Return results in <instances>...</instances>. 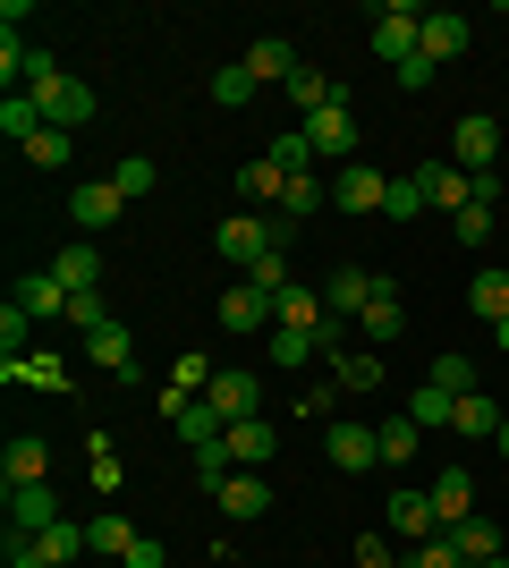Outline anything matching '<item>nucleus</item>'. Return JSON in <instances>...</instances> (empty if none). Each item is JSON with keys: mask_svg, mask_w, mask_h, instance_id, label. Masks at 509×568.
I'll return each instance as SVG.
<instances>
[{"mask_svg": "<svg viewBox=\"0 0 509 568\" xmlns=\"http://www.w3.org/2000/svg\"><path fill=\"white\" fill-rule=\"evenodd\" d=\"M416 43H425V9H408V0H383V9H374V60L408 69Z\"/></svg>", "mask_w": 509, "mask_h": 568, "instance_id": "obj_1", "label": "nucleus"}, {"mask_svg": "<svg viewBox=\"0 0 509 568\" xmlns=\"http://www.w3.org/2000/svg\"><path fill=\"white\" fill-rule=\"evenodd\" d=\"M323 458H332L339 475H365V467H383V433L357 425V416H332V433H323Z\"/></svg>", "mask_w": 509, "mask_h": 568, "instance_id": "obj_2", "label": "nucleus"}, {"mask_svg": "<svg viewBox=\"0 0 509 568\" xmlns=\"http://www.w3.org/2000/svg\"><path fill=\"white\" fill-rule=\"evenodd\" d=\"M204 407H213L221 425H246V416H264V382L246 374V365H221L213 390H204Z\"/></svg>", "mask_w": 509, "mask_h": 568, "instance_id": "obj_3", "label": "nucleus"}, {"mask_svg": "<svg viewBox=\"0 0 509 568\" xmlns=\"http://www.w3.org/2000/svg\"><path fill=\"white\" fill-rule=\"evenodd\" d=\"M297 128H306V144H315V162H357V111H348V102H332V111H315V119H297Z\"/></svg>", "mask_w": 509, "mask_h": 568, "instance_id": "obj_4", "label": "nucleus"}, {"mask_svg": "<svg viewBox=\"0 0 509 568\" xmlns=\"http://www.w3.org/2000/svg\"><path fill=\"white\" fill-rule=\"evenodd\" d=\"M450 162H459V170H492V162H501V119L467 111L459 128H450Z\"/></svg>", "mask_w": 509, "mask_h": 568, "instance_id": "obj_5", "label": "nucleus"}, {"mask_svg": "<svg viewBox=\"0 0 509 568\" xmlns=\"http://www.w3.org/2000/svg\"><path fill=\"white\" fill-rule=\"evenodd\" d=\"M43 128H60V136H77V128H85V119H94V85H85V77H60V85H43Z\"/></svg>", "mask_w": 509, "mask_h": 568, "instance_id": "obj_6", "label": "nucleus"}, {"mask_svg": "<svg viewBox=\"0 0 509 568\" xmlns=\"http://www.w3.org/2000/svg\"><path fill=\"white\" fill-rule=\"evenodd\" d=\"M383 195H390V179H383L374 162H348V170L332 179V204H339L348 221H357V213H383Z\"/></svg>", "mask_w": 509, "mask_h": 568, "instance_id": "obj_7", "label": "nucleus"}, {"mask_svg": "<svg viewBox=\"0 0 509 568\" xmlns=\"http://www.w3.org/2000/svg\"><path fill=\"white\" fill-rule=\"evenodd\" d=\"M416 179H425V204H434V213H450V221L476 204V170H459V162H425Z\"/></svg>", "mask_w": 509, "mask_h": 568, "instance_id": "obj_8", "label": "nucleus"}, {"mask_svg": "<svg viewBox=\"0 0 509 568\" xmlns=\"http://www.w3.org/2000/svg\"><path fill=\"white\" fill-rule=\"evenodd\" d=\"M467 43H476V26L459 18V9H425V60H434V69H450V60H467Z\"/></svg>", "mask_w": 509, "mask_h": 568, "instance_id": "obj_9", "label": "nucleus"}, {"mask_svg": "<svg viewBox=\"0 0 509 568\" xmlns=\"http://www.w3.org/2000/svg\"><path fill=\"white\" fill-rule=\"evenodd\" d=\"M272 246H281L272 221H255V213H230V221H221V255L238 263V272H255V255H272Z\"/></svg>", "mask_w": 509, "mask_h": 568, "instance_id": "obj_10", "label": "nucleus"}, {"mask_svg": "<svg viewBox=\"0 0 509 568\" xmlns=\"http://www.w3.org/2000/svg\"><path fill=\"white\" fill-rule=\"evenodd\" d=\"M85 365H102L111 382H136L145 365H136V339H128V323H102V332H85Z\"/></svg>", "mask_w": 509, "mask_h": 568, "instance_id": "obj_11", "label": "nucleus"}, {"mask_svg": "<svg viewBox=\"0 0 509 568\" xmlns=\"http://www.w3.org/2000/svg\"><path fill=\"white\" fill-rule=\"evenodd\" d=\"M374 297H383V272H365V263H339L332 288H323V306H332L339 323H348V314H365Z\"/></svg>", "mask_w": 509, "mask_h": 568, "instance_id": "obj_12", "label": "nucleus"}, {"mask_svg": "<svg viewBox=\"0 0 509 568\" xmlns=\"http://www.w3.org/2000/svg\"><path fill=\"white\" fill-rule=\"evenodd\" d=\"M383 526L399 535V544H434V535H441V518H434V493H390Z\"/></svg>", "mask_w": 509, "mask_h": 568, "instance_id": "obj_13", "label": "nucleus"}, {"mask_svg": "<svg viewBox=\"0 0 509 568\" xmlns=\"http://www.w3.org/2000/svg\"><path fill=\"white\" fill-rule=\"evenodd\" d=\"M162 416L179 425V442H187V450H204V442H221V433H230V425L213 416V407H204V399H187V390H162Z\"/></svg>", "mask_w": 509, "mask_h": 568, "instance_id": "obj_14", "label": "nucleus"}, {"mask_svg": "<svg viewBox=\"0 0 509 568\" xmlns=\"http://www.w3.org/2000/svg\"><path fill=\"white\" fill-rule=\"evenodd\" d=\"M69 213H77V230H111V221L128 213V195L111 187V179H77V195H69Z\"/></svg>", "mask_w": 509, "mask_h": 568, "instance_id": "obj_15", "label": "nucleus"}, {"mask_svg": "<svg viewBox=\"0 0 509 568\" xmlns=\"http://www.w3.org/2000/svg\"><path fill=\"white\" fill-rule=\"evenodd\" d=\"M0 484L18 493V484H51V450H43V433H18L9 450H0Z\"/></svg>", "mask_w": 509, "mask_h": 568, "instance_id": "obj_16", "label": "nucleus"}, {"mask_svg": "<svg viewBox=\"0 0 509 568\" xmlns=\"http://www.w3.org/2000/svg\"><path fill=\"white\" fill-rule=\"evenodd\" d=\"M43 526H60V493L51 484H18L9 493V535H43Z\"/></svg>", "mask_w": 509, "mask_h": 568, "instance_id": "obj_17", "label": "nucleus"}, {"mask_svg": "<svg viewBox=\"0 0 509 568\" xmlns=\"http://www.w3.org/2000/svg\"><path fill=\"white\" fill-rule=\"evenodd\" d=\"M264 323H272V297L255 281H230V288H221V332H264Z\"/></svg>", "mask_w": 509, "mask_h": 568, "instance_id": "obj_18", "label": "nucleus"}, {"mask_svg": "<svg viewBox=\"0 0 509 568\" xmlns=\"http://www.w3.org/2000/svg\"><path fill=\"white\" fill-rule=\"evenodd\" d=\"M213 500H221V518H264V509H272V484H264V467H238Z\"/></svg>", "mask_w": 509, "mask_h": 568, "instance_id": "obj_19", "label": "nucleus"}, {"mask_svg": "<svg viewBox=\"0 0 509 568\" xmlns=\"http://www.w3.org/2000/svg\"><path fill=\"white\" fill-rule=\"evenodd\" d=\"M51 281L69 288V297H94V288H102V255L77 237V246H60V255H51Z\"/></svg>", "mask_w": 509, "mask_h": 568, "instance_id": "obj_20", "label": "nucleus"}, {"mask_svg": "<svg viewBox=\"0 0 509 568\" xmlns=\"http://www.w3.org/2000/svg\"><path fill=\"white\" fill-rule=\"evenodd\" d=\"M221 442H230V458H238V467H272V450H281V425H272V416H246V425H230Z\"/></svg>", "mask_w": 509, "mask_h": 568, "instance_id": "obj_21", "label": "nucleus"}, {"mask_svg": "<svg viewBox=\"0 0 509 568\" xmlns=\"http://www.w3.org/2000/svg\"><path fill=\"white\" fill-rule=\"evenodd\" d=\"M434 518H441V526L476 518V475H467V467H441V475H434Z\"/></svg>", "mask_w": 509, "mask_h": 568, "instance_id": "obj_22", "label": "nucleus"}, {"mask_svg": "<svg viewBox=\"0 0 509 568\" xmlns=\"http://www.w3.org/2000/svg\"><path fill=\"white\" fill-rule=\"evenodd\" d=\"M467 314H476V323H509V272L501 263H485V272L467 281Z\"/></svg>", "mask_w": 509, "mask_h": 568, "instance_id": "obj_23", "label": "nucleus"}, {"mask_svg": "<svg viewBox=\"0 0 509 568\" xmlns=\"http://www.w3.org/2000/svg\"><path fill=\"white\" fill-rule=\"evenodd\" d=\"M323 204H332V187H323L315 170H297L289 187H281V213H289V221H306V213H323ZM289 221H272V230H281V246H289Z\"/></svg>", "mask_w": 509, "mask_h": 568, "instance_id": "obj_24", "label": "nucleus"}, {"mask_svg": "<svg viewBox=\"0 0 509 568\" xmlns=\"http://www.w3.org/2000/svg\"><path fill=\"white\" fill-rule=\"evenodd\" d=\"M246 69H255V85H289V77L306 69V60H297V51L281 43V34H264V43H246Z\"/></svg>", "mask_w": 509, "mask_h": 568, "instance_id": "obj_25", "label": "nucleus"}, {"mask_svg": "<svg viewBox=\"0 0 509 568\" xmlns=\"http://www.w3.org/2000/svg\"><path fill=\"white\" fill-rule=\"evenodd\" d=\"M441 535L459 544V560H467V568L501 560V526H492V518H459V526H441Z\"/></svg>", "mask_w": 509, "mask_h": 568, "instance_id": "obj_26", "label": "nucleus"}, {"mask_svg": "<svg viewBox=\"0 0 509 568\" xmlns=\"http://www.w3.org/2000/svg\"><path fill=\"white\" fill-rule=\"evenodd\" d=\"M272 323H289V332H323L332 306H323L315 288H281V297H272Z\"/></svg>", "mask_w": 509, "mask_h": 568, "instance_id": "obj_27", "label": "nucleus"}, {"mask_svg": "<svg viewBox=\"0 0 509 568\" xmlns=\"http://www.w3.org/2000/svg\"><path fill=\"white\" fill-rule=\"evenodd\" d=\"M0 136L26 153V144L43 136V102H34V94H0Z\"/></svg>", "mask_w": 509, "mask_h": 568, "instance_id": "obj_28", "label": "nucleus"}, {"mask_svg": "<svg viewBox=\"0 0 509 568\" xmlns=\"http://www.w3.org/2000/svg\"><path fill=\"white\" fill-rule=\"evenodd\" d=\"M357 323H365V339H374V348H390V339L408 332V314H399V288H390V281H383V297H374V306H365V314H357Z\"/></svg>", "mask_w": 509, "mask_h": 568, "instance_id": "obj_29", "label": "nucleus"}, {"mask_svg": "<svg viewBox=\"0 0 509 568\" xmlns=\"http://www.w3.org/2000/svg\"><path fill=\"white\" fill-rule=\"evenodd\" d=\"M34 551H43L51 568H77L94 544H85V526H69V518H60V526H43V535H34Z\"/></svg>", "mask_w": 509, "mask_h": 568, "instance_id": "obj_30", "label": "nucleus"}, {"mask_svg": "<svg viewBox=\"0 0 509 568\" xmlns=\"http://www.w3.org/2000/svg\"><path fill=\"white\" fill-rule=\"evenodd\" d=\"M289 102H297V119H315V111H332V102H348V94H339L323 69H297L289 77Z\"/></svg>", "mask_w": 509, "mask_h": 568, "instance_id": "obj_31", "label": "nucleus"}, {"mask_svg": "<svg viewBox=\"0 0 509 568\" xmlns=\"http://www.w3.org/2000/svg\"><path fill=\"white\" fill-rule=\"evenodd\" d=\"M408 416L425 433H450V416H459V399H450V390H441V382H416V399H408Z\"/></svg>", "mask_w": 509, "mask_h": 568, "instance_id": "obj_32", "label": "nucleus"}, {"mask_svg": "<svg viewBox=\"0 0 509 568\" xmlns=\"http://www.w3.org/2000/svg\"><path fill=\"white\" fill-rule=\"evenodd\" d=\"M501 416H509V407H492L485 390H467V399H459V416H450V433H467V442H485V433H501Z\"/></svg>", "mask_w": 509, "mask_h": 568, "instance_id": "obj_33", "label": "nucleus"}, {"mask_svg": "<svg viewBox=\"0 0 509 568\" xmlns=\"http://www.w3.org/2000/svg\"><path fill=\"white\" fill-rule=\"evenodd\" d=\"M306 356H323V339H315V332H289V323H272L264 365H306Z\"/></svg>", "mask_w": 509, "mask_h": 568, "instance_id": "obj_34", "label": "nucleus"}, {"mask_svg": "<svg viewBox=\"0 0 509 568\" xmlns=\"http://www.w3.org/2000/svg\"><path fill=\"white\" fill-rule=\"evenodd\" d=\"M85 544H94V551H102V560H128V544H136V526H128V518H120V509H102V518H94V526H85Z\"/></svg>", "mask_w": 509, "mask_h": 568, "instance_id": "obj_35", "label": "nucleus"}, {"mask_svg": "<svg viewBox=\"0 0 509 568\" xmlns=\"http://www.w3.org/2000/svg\"><path fill=\"white\" fill-rule=\"evenodd\" d=\"M281 187H289V170H281V162H246L238 170V195H246V204H281Z\"/></svg>", "mask_w": 509, "mask_h": 568, "instance_id": "obj_36", "label": "nucleus"}, {"mask_svg": "<svg viewBox=\"0 0 509 568\" xmlns=\"http://www.w3.org/2000/svg\"><path fill=\"white\" fill-rule=\"evenodd\" d=\"M255 94H264V85H255V69H246V60H230V69L213 77V102H221V111H246Z\"/></svg>", "mask_w": 509, "mask_h": 568, "instance_id": "obj_37", "label": "nucleus"}, {"mask_svg": "<svg viewBox=\"0 0 509 568\" xmlns=\"http://www.w3.org/2000/svg\"><path fill=\"white\" fill-rule=\"evenodd\" d=\"M18 306L34 314V323H43V314H69V288L51 281V272H34V281H18Z\"/></svg>", "mask_w": 509, "mask_h": 568, "instance_id": "obj_38", "label": "nucleus"}, {"mask_svg": "<svg viewBox=\"0 0 509 568\" xmlns=\"http://www.w3.org/2000/svg\"><path fill=\"white\" fill-rule=\"evenodd\" d=\"M374 433H383V467H408V458H416V433H425V425H416V416H390V425H374Z\"/></svg>", "mask_w": 509, "mask_h": 568, "instance_id": "obj_39", "label": "nucleus"}, {"mask_svg": "<svg viewBox=\"0 0 509 568\" xmlns=\"http://www.w3.org/2000/svg\"><path fill=\"white\" fill-rule=\"evenodd\" d=\"M339 390H383V356H332Z\"/></svg>", "mask_w": 509, "mask_h": 568, "instance_id": "obj_40", "label": "nucleus"}, {"mask_svg": "<svg viewBox=\"0 0 509 568\" xmlns=\"http://www.w3.org/2000/svg\"><path fill=\"white\" fill-rule=\"evenodd\" d=\"M425 382H441L450 399H467V390H476V356H434V365H425Z\"/></svg>", "mask_w": 509, "mask_h": 568, "instance_id": "obj_41", "label": "nucleus"}, {"mask_svg": "<svg viewBox=\"0 0 509 568\" xmlns=\"http://www.w3.org/2000/svg\"><path fill=\"white\" fill-rule=\"evenodd\" d=\"M264 162H281V170H289V179H297V170H315V144H306V128H281Z\"/></svg>", "mask_w": 509, "mask_h": 568, "instance_id": "obj_42", "label": "nucleus"}, {"mask_svg": "<svg viewBox=\"0 0 509 568\" xmlns=\"http://www.w3.org/2000/svg\"><path fill=\"white\" fill-rule=\"evenodd\" d=\"M230 475H238V458H230V442H204V450H195V484H204V493H221Z\"/></svg>", "mask_w": 509, "mask_h": 568, "instance_id": "obj_43", "label": "nucleus"}, {"mask_svg": "<svg viewBox=\"0 0 509 568\" xmlns=\"http://www.w3.org/2000/svg\"><path fill=\"white\" fill-rule=\"evenodd\" d=\"M246 281L264 288V297H281V288H297V281H289V246H272V255H255V272H246Z\"/></svg>", "mask_w": 509, "mask_h": 568, "instance_id": "obj_44", "label": "nucleus"}, {"mask_svg": "<svg viewBox=\"0 0 509 568\" xmlns=\"http://www.w3.org/2000/svg\"><path fill=\"white\" fill-rule=\"evenodd\" d=\"M383 213H390V221H416V213H425V179H390Z\"/></svg>", "mask_w": 509, "mask_h": 568, "instance_id": "obj_45", "label": "nucleus"}, {"mask_svg": "<svg viewBox=\"0 0 509 568\" xmlns=\"http://www.w3.org/2000/svg\"><path fill=\"white\" fill-rule=\"evenodd\" d=\"M85 450H94V484H102V493H120V484H128L120 450H111V442H102V433H85Z\"/></svg>", "mask_w": 509, "mask_h": 568, "instance_id": "obj_46", "label": "nucleus"}, {"mask_svg": "<svg viewBox=\"0 0 509 568\" xmlns=\"http://www.w3.org/2000/svg\"><path fill=\"white\" fill-rule=\"evenodd\" d=\"M111 187H120L128 204H136V195H153V162H145V153H128V162L111 170Z\"/></svg>", "mask_w": 509, "mask_h": 568, "instance_id": "obj_47", "label": "nucleus"}, {"mask_svg": "<svg viewBox=\"0 0 509 568\" xmlns=\"http://www.w3.org/2000/svg\"><path fill=\"white\" fill-rule=\"evenodd\" d=\"M492 213H501V204H467V213L450 221V237H459V246H485V237H492Z\"/></svg>", "mask_w": 509, "mask_h": 568, "instance_id": "obj_48", "label": "nucleus"}, {"mask_svg": "<svg viewBox=\"0 0 509 568\" xmlns=\"http://www.w3.org/2000/svg\"><path fill=\"white\" fill-rule=\"evenodd\" d=\"M69 144H77V136H60V128H43V136L26 144V162H34V170H60V162H69Z\"/></svg>", "mask_w": 509, "mask_h": 568, "instance_id": "obj_49", "label": "nucleus"}, {"mask_svg": "<svg viewBox=\"0 0 509 568\" xmlns=\"http://www.w3.org/2000/svg\"><path fill=\"white\" fill-rule=\"evenodd\" d=\"M408 568H467V560H459V544H450V535H434V544L408 551Z\"/></svg>", "mask_w": 509, "mask_h": 568, "instance_id": "obj_50", "label": "nucleus"}, {"mask_svg": "<svg viewBox=\"0 0 509 568\" xmlns=\"http://www.w3.org/2000/svg\"><path fill=\"white\" fill-rule=\"evenodd\" d=\"M26 332H34V314H26L18 297H9V306H0V348L18 356V348H26Z\"/></svg>", "mask_w": 509, "mask_h": 568, "instance_id": "obj_51", "label": "nucleus"}, {"mask_svg": "<svg viewBox=\"0 0 509 568\" xmlns=\"http://www.w3.org/2000/svg\"><path fill=\"white\" fill-rule=\"evenodd\" d=\"M69 323H77V332H102V323H111V306H102V297H69Z\"/></svg>", "mask_w": 509, "mask_h": 568, "instance_id": "obj_52", "label": "nucleus"}, {"mask_svg": "<svg viewBox=\"0 0 509 568\" xmlns=\"http://www.w3.org/2000/svg\"><path fill=\"white\" fill-rule=\"evenodd\" d=\"M128 568H170V551H162V535H136V544H128Z\"/></svg>", "mask_w": 509, "mask_h": 568, "instance_id": "obj_53", "label": "nucleus"}, {"mask_svg": "<svg viewBox=\"0 0 509 568\" xmlns=\"http://www.w3.org/2000/svg\"><path fill=\"white\" fill-rule=\"evenodd\" d=\"M390 77H399V85H408V94H425V85H434V77H441V69H434V60H425V51H416L408 69H390Z\"/></svg>", "mask_w": 509, "mask_h": 568, "instance_id": "obj_54", "label": "nucleus"}, {"mask_svg": "<svg viewBox=\"0 0 509 568\" xmlns=\"http://www.w3.org/2000/svg\"><path fill=\"white\" fill-rule=\"evenodd\" d=\"M357 568H390V535H357Z\"/></svg>", "mask_w": 509, "mask_h": 568, "instance_id": "obj_55", "label": "nucleus"}, {"mask_svg": "<svg viewBox=\"0 0 509 568\" xmlns=\"http://www.w3.org/2000/svg\"><path fill=\"white\" fill-rule=\"evenodd\" d=\"M9 568H51V560L34 551V535H9Z\"/></svg>", "mask_w": 509, "mask_h": 568, "instance_id": "obj_56", "label": "nucleus"}, {"mask_svg": "<svg viewBox=\"0 0 509 568\" xmlns=\"http://www.w3.org/2000/svg\"><path fill=\"white\" fill-rule=\"evenodd\" d=\"M492 348H501V356H509V323H492Z\"/></svg>", "mask_w": 509, "mask_h": 568, "instance_id": "obj_57", "label": "nucleus"}, {"mask_svg": "<svg viewBox=\"0 0 509 568\" xmlns=\"http://www.w3.org/2000/svg\"><path fill=\"white\" fill-rule=\"evenodd\" d=\"M492 442H501V458H509V416H501V433H492Z\"/></svg>", "mask_w": 509, "mask_h": 568, "instance_id": "obj_58", "label": "nucleus"}, {"mask_svg": "<svg viewBox=\"0 0 509 568\" xmlns=\"http://www.w3.org/2000/svg\"><path fill=\"white\" fill-rule=\"evenodd\" d=\"M485 568H509V551H501V560H485Z\"/></svg>", "mask_w": 509, "mask_h": 568, "instance_id": "obj_59", "label": "nucleus"}]
</instances>
